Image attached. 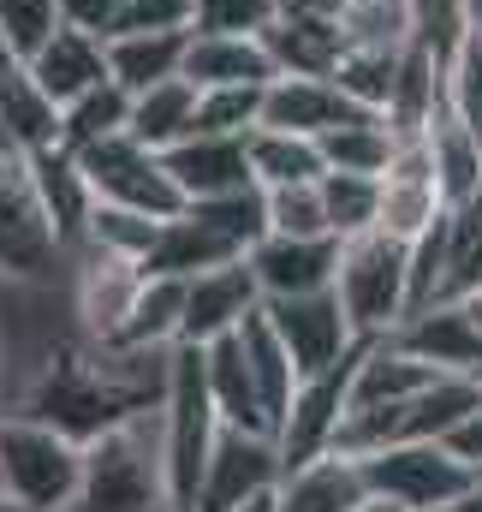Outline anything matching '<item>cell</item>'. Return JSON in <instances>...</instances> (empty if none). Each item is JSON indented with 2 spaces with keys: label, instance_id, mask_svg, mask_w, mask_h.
Segmentation results:
<instances>
[{
  "label": "cell",
  "instance_id": "cell-45",
  "mask_svg": "<svg viewBox=\"0 0 482 512\" xmlns=\"http://www.w3.org/2000/svg\"><path fill=\"white\" fill-rule=\"evenodd\" d=\"M465 12H471V36L482 42V0H465Z\"/></svg>",
  "mask_w": 482,
  "mask_h": 512
},
{
  "label": "cell",
  "instance_id": "cell-25",
  "mask_svg": "<svg viewBox=\"0 0 482 512\" xmlns=\"http://www.w3.org/2000/svg\"><path fill=\"white\" fill-rule=\"evenodd\" d=\"M244 256L227 233H215L191 203L173 215V221H161V233H155V245L143 256V268L149 274H179V280H191V274H203V268H221V262H233Z\"/></svg>",
  "mask_w": 482,
  "mask_h": 512
},
{
  "label": "cell",
  "instance_id": "cell-34",
  "mask_svg": "<svg viewBox=\"0 0 482 512\" xmlns=\"http://www.w3.org/2000/svg\"><path fill=\"white\" fill-rule=\"evenodd\" d=\"M482 292V197L447 209V280H441V304Z\"/></svg>",
  "mask_w": 482,
  "mask_h": 512
},
{
  "label": "cell",
  "instance_id": "cell-21",
  "mask_svg": "<svg viewBox=\"0 0 482 512\" xmlns=\"http://www.w3.org/2000/svg\"><path fill=\"white\" fill-rule=\"evenodd\" d=\"M280 66L262 36H227V30H191L185 42V78L197 90H227V84H268Z\"/></svg>",
  "mask_w": 482,
  "mask_h": 512
},
{
  "label": "cell",
  "instance_id": "cell-7",
  "mask_svg": "<svg viewBox=\"0 0 482 512\" xmlns=\"http://www.w3.org/2000/svg\"><path fill=\"white\" fill-rule=\"evenodd\" d=\"M72 155H78V167H84L96 203H120V209L155 215V221H173V215L185 209V191H179V179L167 173V155L149 149V143H137L131 131L102 137V143H90V149H72Z\"/></svg>",
  "mask_w": 482,
  "mask_h": 512
},
{
  "label": "cell",
  "instance_id": "cell-42",
  "mask_svg": "<svg viewBox=\"0 0 482 512\" xmlns=\"http://www.w3.org/2000/svg\"><path fill=\"white\" fill-rule=\"evenodd\" d=\"M447 447H453L465 465H477V471H482V405L459 423V429H453V435H447Z\"/></svg>",
  "mask_w": 482,
  "mask_h": 512
},
{
  "label": "cell",
  "instance_id": "cell-18",
  "mask_svg": "<svg viewBox=\"0 0 482 512\" xmlns=\"http://www.w3.org/2000/svg\"><path fill=\"white\" fill-rule=\"evenodd\" d=\"M352 114H375L358 108L334 78H304V72H274L268 90H262V126L274 131H304V137H322Z\"/></svg>",
  "mask_w": 482,
  "mask_h": 512
},
{
  "label": "cell",
  "instance_id": "cell-32",
  "mask_svg": "<svg viewBox=\"0 0 482 512\" xmlns=\"http://www.w3.org/2000/svg\"><path fill=\"white\" fill-rule=\"evenodd\" d=\"M239 340H244V358H250V376H256V387H262L268 423L280 429V417H286V405H292V393H298V364H292V352L280 346V334L268 328V316H262V310H256V316H244Z\"/></svg>",
  "mask_w": 482,
  "mask_h": 512
},
{
  "label": "cell",
  "instance_id": "cell-3",
  "mask_svg": "<svg viewBox=\"0 0 482 512\" xmlns=\"http://www.w3.org/2000/svg\"><path fill=\"white\" fill-rule=\"evenodd\" d=\"M161 441H167L173 512H197L215 441H221V411L209 393L203 346H173V376H167V399H161Z\"/></svg>",
  "mask_w": 482,
  "mask_h": 512
},
{
  "label": "cell",
  "instance_id": "cell-8",
  "mask_svg": "<svg viewBox=\"0 0 482 512\" xmlns=\"http://www.w3.org/2000/svg\"><path fill=\"white\" fill-rule=\"evenodd\" d=\"M66 268H72V316H78V334L96 340V346H114L125 334V316L137 304L149 268L137 256H120V251H108V245H90V239L66 256Z\"/></svg>",
  "mask_w": 482,
  "mask_h": 512
},
{
  "label": "cell",
  "instance_id": "cell-13",
  "mask_svg": "<svg viewBox=\"0 0 482 512\" xmlns=\"http://www.w3.org/2000/svg\"><path fill=\"white\" fill-rule=\"evenodd\" d=\"M274 483H280V447H274V435H250V429H227L221 423V441H215V459H209L197 512H239L244 501L268 495Z\"/></svg>",
  "mask_w": 482,
  "mask_h": 512
},
{
  "label": "cell",
  "instance_id": "cell-49",
  "mask_svg": "<svg viewBox=\"0 0 482 512\" xmlns=\"http://www.w3.org/2000/svg\"><path fill=\"white\" fill-rule=\"evenodd\" d=\"M0 149H6V131H0Z\"/></svg>",
  "mask_w": 482,
  "mask_h": 512
},
{
  "label": "cell",
  "instance_id": "cell-19",
  "mask_svg": "<svg viewBox=\"0 0 482 512\" xmlns=\"http://www.w3.org/2000/svg\"><path fill=\"white\" fill-rule=\"evenodd\" d=\"M268 54L280 72H304V78H328L346 54V24L328 18V12H304V6H286L268 30H262Z\"/></svg>",
  "mask_w": 482,
  "mask_h": 512
},
{
  "label": "cell",
  "instance_id": "cell-26",
  "mask_svg": "<svg viewBox=\"0 0 482 512\" xmlns=\"http://www.w3.org/2000/svg\"><path fill=\"white\" fill-rule=\"evenodd\" d=\"M423 143H429V167H435V185H441V203L459 209V203H477L482 197V137L453 108H441L429 126H423Z\"/></svg>",
  "mask_w": 482,
  "mask_h": 512
},
{
  "label": "cell",
  "instance_id": "cell-38",
  "mask_svg": "<svg viewBox=\"0 0 482 512\" xmlns=\"http://www.w3.org/2000/svg\"><path fill=\"white\" fill-rule=\"evenodd\" d=\"M262 90H268V84H227V90H203V102H197V131H227V137L256 131V126H262Z\"/></svg>",
  "mask_w": 482,
  "mask_h": 512
},
{
  "label": "cell",
  "instance_id": "cell-1",
  "mask_svg": "<svg viewBox=\"0 0 482 512\" xmlns=\"http://www.w3.org/2000/svg\"><path fill=\"white\" fill-rule=\"evenodd\" d=\"M72 512H173L161 405L131 411L125 423L102 429L84 447V483H78Z\"/></svg>",
  "mask_w": 482,
  "mask_h": 512
},
{
  "label": "cell",
  "instance_id": "cell-44",
  "mask_svg": "<svg viewBox=\"0 0 482 512\" xmlns=\"http://www.w3.org/2000/svg\"><path fill=\"white\" fill-rule=\"evenodd\" d=\"M239 512H274V489H268V495H256V501H244Z\"/></svg>",
  "mask_w": 482,
  "mask_h": 512
},
{
  "label": "cell",
  "instance_id": "cell-9",
  "mask_svg": "<svg viewBox=\"0 0 482 512\" xmlns=\"http://www.w3.org/2000/svg\"><path fill=\"white\" fill-rule=\"evenodd\" d=\"M363 346H369V340H358V346H352L340 364H328L322 376H304V382H298L286 417H280V429H274L280 471H292V465H304V459H316V453H334L340 423H346V411H352V376H358Z\"/></svg>",
  "mask_w": 482,
  "mask_h": 512
},
{
  "label": "cell",
  "instance_id": "cell-43",
  "mask_svg": "<svg viewBox=\"0 0 482 512\" xmlns=\"http://www.w3.org/2000/svg\"><path fill=\"white\" fill-rule=\"evenodd\" d=\"M429 512H482V489L459 495V501H447V507H429Z\"/></svg>",
  "mask_w": 482,
  "mask_h": 512
},
{
  "label": "cell",
  "instance_id": "cell-48",
  "mask_svg": "<svg viewBox=\"0 0 482 512\" xmlns=\"http://www.w3.org/2000/svg\"><path fill=\"white\" fill-rule=\"evenodd\" d=\"M6 60H12V48H6V36H0V66H6Z\"/></svg>",
  "mask_w": 482,
  "mask_h": 512
},
{
  "label": "cell",
  "instance_id": "cell-2",
  "mask_svg": "<svg viewBox=\"0 0 482 512\" xmlns=\"http://www.w3.org/2000/svg\"><path fill=\"white\" fill-rule=\"evenodd\" d=\"M84 483V441L42 417L0 411V495L18 512H72Z\"/></svg>",
  "mask_w": 482,
  "mask_h": 512
},
{
  "label": "cell",
  "instance_id": "cell-5",
  "mask_svg": "<svg viewBox=\"0 0 482 512\" xmlns=\"http://www.w3.org/2000/svg\"><path fill=\"white\" fill-rule=\"evenodd\" d=\"M54 268H66V245L42 209L30 161L18 149H0V280L42 286Z\"/></svg>",
  "mask_w": 482,
  "mask_h": 512
},
{
  "label": "cell",
  "instance_id": "cell-24",
  "mask_svg": "<svg viewBox=\"0 0 482 512\" xmlns=\"http://www.w3.org/2000/svg\"><path fill=\"white\" fill-rule=\"evenodd\" d=\"M203 370H209V393H215V411L227 429H250V435H274L268 423V405H262V387L250 376V358H244L239 334H221L203 346Z\"/></svg>",
  "mask_w": 482,
  "mask_h": 512
},
{
  "label": "cell",
  "instance_id": "cell-31",
  "mask_svg": "<svg viewBox=\"0 0 482 512\" xmlns=\"http://www.w3.org/2000/svg\"><path fill=\"white\" fill-rule=\"evenodd\" d=\"M393 149H399V131L387 126V114H352L334 131H322L328 173H375L381 179L387 161H393Z\"/></svg>",
  "mask_w": 482,
  "mask_h": 512
},
{
  "label": "cell",
  "instance_id": "cell-37",
  "mask_svg": "<svg viewBox=\"0 0 482 512\" xmlns=\"http://www.w3.org/2000/svg\"><path fill=\"white\" fill-rule=\"evenodd\" d=\"M60 24H66L60 0H0V36L12 48V60H36Z\"/></svg>",
  "mask_w": 482,
  "mask_h": 512
},
{
  "label": "cell",
  "instance_id": "cell-16",
  "mask_svg": "<svg viewBox=\"0 0 482 512\" xmlns=\"http://www.w3.org/2000/svg\"><path fill=\"white\" fill-rule=\"evenodd\" d=\"M244 137H250V131H244ZM244 137H227V131H191L185 143L161 149V155H167V173H173L179 191H185V203L233 197V191H250V185H256Z\"/></svg>",
  "mask_w": 482,
  "mask_h": 512
},
{
  "label": "cell",
  "instance_id": "cell-20",
  "mask_svg": "<svg viewBox=\"0 0 482 512\" xmlns=\"http://www.w3.org/2000/svg\"><path fill=\"white\" fill-rule=\"evenodd\" d=\"M24 161H30V179H36V191H42V209H48L60 245H66V256H72L78 245H84V233H90V215H96V191H90L78 155L54 143V149L24 155Z\"/></svg>",
  "mask_w": 482,
  "mask_h": 512
},
{
  "label": "cell",
  "instance_id": "cell-47",
  "mask_svg": "<svg viewBox=\"0 0 482 512\" xmlns=\"http://www.w3.org/2000/svg\"><path fill=\"white\" fill-rule=\"evenodd\" d=\"M465 304H471V316H477V328H482V292H471Z\"/></svg>",
  "mask_w": 482,
  "mask_h": 512
},
{
  "label": "cell",
  "instance_id": "cell-4",
  "mask_svg": "<svg viewBox=\"0 0 482 512\" xmlns=\"http://www.w3.org/2000/svg\"><path fill=\"white\" fill-rule=\"evenodd\" d=\"M334 292L358 328V340H387L411 316V245L369 227L340 245V274Z\"/></svg>",
  "mask_w": 482,
  "mask_h": 512
},
{
  "label": "cell",
  "instance_id": "cell-11",
  "mask_svg": "<svg viewBox=\"0 0 482 512\" xmlns=\"http://www.w3.org/2000/svg\"><path fill=\"white\" fill-rule=\"evenodd\" d=\"M256 310H262V286H256L250 256L203 268V274L185 280V334H179V346H209L221 334H239L244 316H256Z\"/></svg>",
  "mask_w": 482,
  "mask_h": 512
},
{
  "label": "cell",
  "instance_id": "cell-15",
  "mask_svg": "<svg viewBox=\"0 0 482 512\" xmlns=\"http://www.w3.org/2000/svg\"><path fill=\"white\" fill-rule=\"evenodd\" d=\"M387 340H399L411 358L435 364L441 376H482V328H477V316H471L465 298H459V304L447 298V304L411 310Z\"/></svg>",
  "mask_w": 482,
  "mask_h": 512
},
{
  "label": "cell",
  "instance_id": "cell-29",
  "mask_svg": "<svg viewBox=\"0 0 482 512\" xmlns=\"http://www.w3.org/2000/svg\"><path fill=\"white\" fill-rule=\"evenodd\" d=\"M185 334V280L179 274H149L131 316H125V334L114 346H137V352H173Z\"/></svg>",
  "mask_w": 482,
  "mask_h": 512
},
{
  "label": "cell",
  "instance_id": "cell-36",
  "mask_svg": "<svg viewBox=\"0 0 482 512\" xmlns=\"http://www.w3.org/2000/svg\"><path fill=\"white\" fill-rule=\"evenodd\" d=\"M262 215H268V233H292V239L334 233V227H328V203H322V179H304V185H262Z\"/></svg>",
  "mask_w": 482,
  "mask_h": 512
},
{
  "label": "cell",
  "instance_id": "cell-33",
  "mask_svg": "<svg viewBox=\"0 0 482 512\" xmlns=\"http://www.w3.org/2000/svg\"><path fill=\"white\" fill-rule=\"evenodd\" d=\"M125 126H131V90L120 78H102L96 90L60 108V149H90L102 137H120Z\"/></svg>",
  "mask_w": 482,
  "mask_h": 512
},
{
  "label": "cell",
  "instance_id": "cell-27",
  "mask_svg": "<svg viewBox=\"0 0 482 512\" xmlns=\"http://www.w3.org/2000/svg\"><path fill=\"white\" fill-rule=\"evenodd\" d=\"M197 102H203V90L185 72L161 78V84H149V90L131 96V126L125 131L137 143H149V149H173V143H185L197 131Z\"/></svg>",
  "mask_w": 482,
  "mask_h": 512
},
{
  "label": "cell",
  "instance_id": "cell-17",
  "mask_svg": "<svg viewBox=\"0 0 482 512\" xmlns=\"http://www.w3.org/2000/svg\"><path fill=\"white\" fill-rule=\"evenodd\" d=\"M363 501H369L363 459L340 453V447L280 471V483H274V512H358Z\"/></svg>",
  "mask_w": 482,
  "mask_h": 512
},
{
  "label": "cell",
  "instance_id": "cell-46",
  "mask_svg": "<svg viewBox=\"0 0 482 512\" xmlns=\"http://www.w3.org/2000/svg\"><path fill=\"white\" fill-rule=\"evenodd\" d=\"M358 512H405V507H393V501H381V495H369Z\"/></svg>",
  "mask_w": 482,
  "mask_h": 512
},
{
  "label": "cell",
  "instance_id": "cell-6",
  "mask_svg": "<svg viewBox=\"0 0 482 512\" xmlns=\"http://www.w3.org/2000/svg\"><path fill=\"white\" fill-rule=\"evenodd\" d=\"M363 477H369V495H381L405 512L447 507V501L482 489V471L465 465L447 441H399V447L363 453Z\"/></svg>",
  "mask_w": 482,
  "mask_h": 512
},
{
  "label": "cell",
  "instance_id": "cell-22",
  "mask_svg": "<svg viewBox=\"0 0 482 512\" xmlns=\"http://www.w3.org/2000/svg\"><path fill=\"white\" fill-rule=\"evenodd\" d=\"M0 131H6V149L18 155H42L60 143V102L36 84L24 60L0 66Z\"/></svg>",
  "mask_w": 482,
  "mask_h": 512
},
{
  "label": "cell",
  "instance_id": "cell-14",
  "mask_svg": "<svg viewBox=\"0 0 482 512\" xmlns=\"http://www.w3.org/2000/svg\"><path fill=\"white\" fill-rule=\"evenodd\" d=\"M340 245L334 233H316V239H292V233H262L250 245V268H256V286L262 298H304V292H328L334 274H340Z\"/></svg>",
  "mask_w": 482,
  "mask_h": 512
},
{
  "label": "cell",
  "instance_id": "cell-41",
  "mask_svg": "<svg viewBox=\"0 0 482 512\" xmlns=\"http://www.w3.org/2000/svg\"><path fill=\"white\" fill-rule=\"evenodd\" d=\"M125 6L131 0H60V12H66V24H78V30H90V36H114L125 18Z\"/></svg>",
  "mask_w": 482,
  "mask_h": 512
},
{
  "label": "cell",
  "instance_id": "cell-35",
  "mask_svg": "<svg viewBox=\"0 0 482 512\" xmlns=\"http://www.w3.org/2000/svg\"><path fill=\"white\" fill-rule=\"evenodd\" d=\"M322 203L334 239H358L381 215V179L375 173H322Z\"/></svg>",
  "mask_w": 482,
  "mask_h": 512
},
{
  "label": "cell",
  "instance_id": "cell-28",
  "mask_svg": "<svg viewBox=\"0 0 482 512\" xmlns=\"http://www.w3.org/2000/svg\"><path fill=\"white\" fill-rule=\"evenodd\" d=\"M185 42H191V30H120V36H108V72L137 96V90L185 72Z\"/></svg>",
  "mask_w": 482,
  "mask_h": 512
},
{
  "label": "cell",
  "instance_id": "cell-39",
  "mask_svg": "<svg viewBox=\"0 0 482 512\" xmlns=\"http://www.w3.org/2000/svg\"><path fill=\"white\" fill-rule=\"evenodd\" d=\"M155 233H161V221H155V215H137V209H120V203H96V215H90V233H84V239L143 262L149 245H155Z\"/></svg>",
  "mask_w": 482,
  "mask_h": 512
},
{
  "label": "cell",
  "instance_id": "cell-30",
  "mask_svg": "<svg viewBox=\"0 0 482 512\" xmlns=\"http://www.w3.org/2000/svg\"><path fill=\"white\" fill-rule=\"evenodd\" d=\"M250 149V173L256 185H304V179H322L328 161H322V137H304V131H274L256 126L244 137Z\"/></svg>",
  "mask_w": 482,
  "mask_h": 512
},
{
  "label": "cell",
  "instance_id": "cell-40",
  "mask_svg": "<svg viewBox=\"0 0 482 512\" xmlns=\"http://www.w3.org/2000/svg\"><path fill=\"white\" fill-rule=\"evenodd\" d=\"M286 12V0H197V24L191 30H227V36H262L274 18Z\"/></svg>",
  "mask_w": 482,
  "mask_h": 512
},
{
  "label": "cell",
  "instance_id": "cell-10",
  "mask_svg": "<svg viewBox=\"0 0 482 512\" xmlns=\"http://www.w3.org/2000/svg\"><path fill=\"white\" fill-rule=\"evenodd\" d=\"M262 316L268 328L280 334V346L292 352L298 364V382L304 376H322L328 364H340L352 346H358V328L340 304V292H304V298H262Z\"/></svg>",
  "mask_w": 482,
  "mask_h": 512
},
{
  "label": "cell",
  "instance_id": "cell-23",
  "mask_svg": "<svg viewBox=\"0 0 482 512\" xmlns=\"http://www.w3.org/2000/svg\"><path fill=\"white\" fill-rule=\"evenodd\" d=\"M24 66L36 72V84H42L60 108L78 102L84 90H96L102 78H114V72H108V42L90 36V30H78V24H60L54 42H48L36 60H24Z\"/></svg>",
  "mask_w": 482,
  "mask_h": 512
},
{
  "label": "cell",
  "instance_id": "cell-12",
  "mask_svg": "<svg viewBox=\"0 0 482 512\" xmlns=\"http://www.w3.org/2000/svg\"><path fill=\"white\" fill-rule=\"evenodd\" d=\"M441 215H447V203H441V185H435L423 131H417V137H399V149H393V161H387V173H381V215H375V227L411 245V239H423Z\"/></svg>",
  "mask_w": 482,
  "mask_h": 512
}]
</instances>
